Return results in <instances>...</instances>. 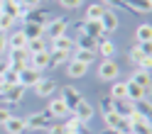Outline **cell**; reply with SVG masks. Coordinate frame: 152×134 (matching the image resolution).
Returning <instances> with one entry per match:
<instances>
[{"label": "cell", "mask_w": 152, "mask_h": 134, "mask_svg": "<svg viewBox=\"0 0 152 134\" xmlns=\"http://www.w3.org/2000/svg\"><path fill=\"white\" fill-rule=\"evenodd\" d=\"M113 5V7H125V5H123V0H103V5Z\"/></svg>", "instance_id": "cell-47"}, {"label": "cell", "mask_w": 152, "mask_h": 134, "mask_svg": "<svg viewBox=\"0 0 152 134\" xmlns=\"http://www.w3.org/2000/svg\"><path fill=\"white\" fill-rule=\"evenodd\" d=\"M106 10H108V7L103 5V3H93V5L86 7V15H83V20H101Z\"/></svg>", "instance_id": "cell-27"}, {"label": "cell", "mask_w": 152, "mask_h": 134, "mask_svg": "<svg viewBox=\"0 0 152 134\" xmlns=\"http://www.w3.org/2000/svg\"><path fill=\"white\" fill-rule=\"evenodd\" d=\"M150 93H145L140 88V85H135L132 81H125V98L128 100H132V102H137V100H145Z\"/></svg>", "instance_id": "cell-17"}, {"label": "cell", "mask_w": 152, "mask_h": 134, "mask_svg": "<svg viewBox=\"0 0 152 134\" xmlns=\"http://www.w3.org/2000/svg\"><path fill=\"white\" fill-rule=\"evenodd\" d=\"M10 117H12V115H10V110H7V107H0V127H3V124L10 120Z\"/></svg>", "instance_id": "cell-42"}, {"label": "cell", "mask_w": 152, "mask_h": 134, "mask_svg": "<svg viewBox=\"0 0 152 134\" xmlns=\"http://www.w3.org/2000/svg\"><path fill=\"white\" fill-rule=\"evenodd\" d=\"M3 83H5V85H17V83H20V73L12 71V68H7V71L3 73Z\"/></svg>", "instance_id": "cell-38"}, {"label": "cell", "mask_w": 152, "mask_h": 134, "mask_svg": "<svg viewBox=\"0 0 152 134\" xmlns=\"http://www.w3.org/2000/svg\"><path fill=\"white\" fill-rule=\"evenodd\" d=\"M20 5L27 7V10H34V7H39V5H42V0H20Z\"/></svg>", "instance_id": "cell-41"}, {"label": "cell", "mask_w": 152, "mask_h": 134, "mask_svg": "<svg viewBox=\"0 0 152 134\" xmlns=\"http://www.w3.org/2000/svg\"><path fill=\"white\" fill-rule=\"evenodd\" d=\"M64 127H66V129H74V132H81V129H86L88 124H86V122H81L74 112H69V120L64 122Z\"/></svg>", "instance_id": "cell-33"}, {"label": "cell", "mask_w": 152, "mask_h": 134, "mask_svg": "<svg viewBox=\"0 0 152 134\" xmlns=\"http://www.w3.org/2000/svg\"><path fill=\"white\" fill-rule=\"evenodd\" d=\"M61 7H66V10H76V7H81L83 0H56Z\"/></svg>", "instance_id": "cell-40"}, {"label": "cell", "mask_w": 152, "mask_h": 134, "mask_svg": "<svg viewBox=\"0 0 152 134\" xmlns=\"http://www.w3.org/2000/svg\"><path fill=\"white\" fill-rule=\"evenodd\" d=\"M113 105H115V100H113L110 95H101V110H103V115L113 112Z\"/></svg>", "instance_id": "cell-39"}, {"label": "cell", "mask_w": 152, "mask_h": 134, "mask_svg": "<svg viewBox=\"0 0 152 134\" xmlns=\"http://www.w3.org/2000/svg\"><path fill=\"white\" fill-rule=\"evenodd\" d=\"M27 46V37L22 30H15L12 34H7V49H25Z\"/></svg>", "instance_id": "cell-20"}, {"label": "cell", "mask_w": 152, "mask_h": 134, "mask_svg": "<svg viewBox=\"0 0 152 134\" xmlns=\"http://www.w3.org/2000/svg\"><path fill=\"white\" fill-rule=\"evenodd\" d=\"M3 15L12 17V20H17V22H22L25 15H27V7L20 5V0H3Z\"/></svg>", "instance_id": "cell-5"}, {"label": "cell", "mask_w": 152, "mask_h": 134, "mask_svg": "<svg viewBox=\"0 0 152 134\" xmlns=\"http://www.w3.org/2000/svg\"><path fill=\"white\" fill-rule=\"evenodd\" d=\"M74 115H76V117H79L81 122H86V124H88V122L93 120V105H91L86 98H83V100L74 107Z\"/></svg>", "instance_id": "cell-14"}, {"label": "cell", "mask_w": 152, "mask_h": 134, "mask_svg": "<svg viewBox=\"0 0 152 134\" xmlns=\"http://www.w3.org/2000/svg\"><path fill=\"white\" fill-rule=\"evenodd\" d=\"M0 12H3V0H0Z\"/></svg>", "instance_id": "cell-52"}, {"label": "cell", "mask_w": 152, "mask_h": 134, "mask_svg": "<svg viewBox=\"0 0 152 134\" xmlns=\"http://www.w3.org/2000/svg\"><path fill=\"white\" fill-rule=\"evenodd\" d=\"M71 59L81 61V63H86V66H91V63H93V59H96V51H86V49H74V51H71Z\"/></svg>", "instance_id": "cell-30"}, {"label": "cell", "mask_w": 152, "mask_h": 134, "mask_svg": "<svg viewBox=\"0 0 152 134\" xmlns=\"http://www.w3.org/2000/svg\"><path fill=\"white\" fill-rule=\"evenodd\" d=\"M130 61L135 63L140 71H150V66H152L150 54H145V51L140 49V46H132V49H130Z\"/></svg>", "instance_id": "cell-8"}, {"label": "cell", "mask_w": 152, "mask_h": 134, "mask_svg": "<svg viewBox=\"0 0 152 134\" xmlns=\"http://www.w3.org/2000/svg\"><path fill=\"white\" fill-rule=\"evenodd\" d=\"M74 30H76V34H83V30H86V27H83V20H81V22H76V24H74Z\"/></svg>", "instance_id": "cell-48"}, {"label": "cell", "mask_w": 152, "mask_h": 134, "mask_svg": "<svg viewBox=\"0 0 152 134\" xmlns=\"http://www.w3.org/2000/svg\"><path fill=\"white\" fill-rule=\"evenodd\" d=\"M96 51H98V56H103V59H113V56H115V44H113L110 39H101L96 44Z\"/></svg>", "instance_id": "cell-23"}, {"label": "cell", "mask_w": 152, "mask_h": 134, "mask_svg": "<svg viewBox=\"0 0 152 134\" xmlns=\"http://www.w3.org/2000/svg\"><path fill=\"white\" fill-rule=\"evenodd\" d=\"M52 49H56V51H74L76 49V42H74V37H69V34H64V37H56V39H52Z\"/></svg>", "instance_id": "cell-16"}, {"label": "cell", "mask_w": 152, "mask_h": 134, "mask_svg": "<svg viewBox=\"0 0 152 134\" xmlns=\"http://www.w3.org/2000/svg\"><path fill=\"white\" fill-rule=\"evenodd\" d=\"M69 34V22L64 20V17H52L49 22L44 27V39L49 37V39H56V37H64Z\"/></svg>", "instance_id": "cell-4"}, {"label": "cell", "mask_w": 152, "mask_h": 134, "mask_svg": "<svg viewBox=\"0 0 152 134\" xmlns=\"http://www.w3.org/2000/svg\"><path fill=\"white\" fill-rule=\"evenodd\" d=\"M113 112H118L120 117H130V115L135 112V102L128 100V98H120V100H115V105H113Z\"/></svg>", "instance_id": "cell-19"}, {"label": "cell", "mask_w": 152, "mask_h": 134, "mask_svg": "<svg viewBox=\"0 0 152 134\" xmlns=\"http://www.w3.org/2000/svg\"><path fill=\"white\" fill-rule=\"evenodd\" d=\"M59 98L66 102V107H69V112H74V107L79 105L81 100H83V95H81V90L79 88H74V85H66V88L61 90V95Z\"/></svg>", "instance_id": "cell-6"}, {"label": "cell", "mask_w": 152, "mask_h": 134, "mask_svg": "<svg viewBox=\"0 0 152 134\" xmlns=\"http://www.w3.org/2000/svg\"><path fill=\"white\" fill-rule=\"evenodd\" d=\"M83 34H88V37H93L96 42H101V39H108V32L101 27V22L98 20H83Z\"/></svg>", "instance_id": "cell-11"}, {"label": "cell", "mask_w": 152, "mask_h": 134, "mask_svg": "<svg viewBox=\"0 0 152 134\" xmlns=\"http://www.w3.org/2000/svg\"><path fill=\"white\" fill-rule=\"evenodd\" d=\"M30 66L37 71H44L49 68V51H42V54H32L30 56Z\"/></svg>", "instance_id": "cell-22"}, {"label": "cell", "mask_w": 152, "mask_h": 134, "mask_svg": "<svg viewBox=\"0 0 152 134\" xmlns=\"http://www.w3.org/2000/svg\"><path fill=\"white\" fill-rule=\"evenodd\" d=\"M123 5H125V7H132L135 12H150V7H152L150 0H123Z\"/></svg>", "instance_id": "cell-31"}, {"label": "cell", "mask_w": 152, "mask_h": 134, "mask_svg": "<svg viewBox=\"0 0 152 134\" xmlns=\"http://www.w3.org/2000/svg\"><path fill=\"white\" fill-rule=\"evenodd\" d=\"M25 124L30 129H34V132H47L52 127V115L47 112V110H42V112H32L30 117L25 120Z\"/></svg>", "instance_id": "cell-3"}, {"label": "cell", "mask_w": 152, "mask_h": 134, "mask_svg": "<svg viewBox=\"0 0 152 134\" xmlns=\"http://www.w3.org/2000/svg\"><path fill=\"white\" fill-rule=\"evenodd\" d=\"M49 20H52L49 10H44V7H34V10H27V15H25L22 22H34V24L47 27V22H49Z\"/></svg>", "instance_id": "cell-10"}, {"label": "cell", "mask_w": 152, "mask_h": 134, "mask_svg": "<svg viewBox=\"0 0 152 134\" xmlns=\"http://www.w3.org/2000/svg\"><path fill=\"white\" fill-rule=\"evenodd\" d=\"M42 78H44L42 71L32 68V66H27L25 71H20V85H22V88H34V85L39 83Z\"/></svg>", "instance_id": "cell-7"}, {"label": "cell", "mask_w": 152, "mask_h": 134, "mask_svg": "<svg viewBox=\"0 0 152 134\" xmlns=\"http://www.w3.org/2000/svg\"><path fill=\"white\" fill-rule=\"evenodd\" d=\"M110 98L113 100H120V98H125V81H113V85H110Z\"/></svg>", "instance_id": "cell-34"}, {"label": "cell", "mask_w": 152, "mask_h": 134, "mask_svg": "<svg viewBox=\"0 0 152 134\" xmlns=\"http://www.w3.org/2000/svg\"><path fill=\"white\" fill-rule=\"evenodd\" d=\"M137 46H140L145 54H152V42H137Z\"/></svg>", "instance_id": "cell-45"}, {"label": "cell", "mask_w": 152, "mask_h": 134, "mask_svg": "<svg viewBox=\"0 0 152 134\" xmlns=\"http://www.w3.org/2000/svg\"><path fill=\"white\" fill-rule=\"evenodd\" d=\"M30 54H42V51H49L47 46V39L44 37H37V39H27V46H25Z\"/></svg>", "instance_id": "cell-24"}, {"label": "cell", "mask_w": 152, "mask_h": 134, "mask_svg": "<svg viewBox=\"0 0 152 134\" xmlns=\"http://www.w3.org/2000/svg\"><path fill=\"white\" fill-rule=\"evenodd\" d=\"M3 127L7 129V134H22V132L27 129V124H25V120H22V117H15V115H12V117L7 120Z\"/></svg>", "instance_id": "cell-21"}, {"label": "cell", "mask_w": 152, "mask_h": 134, "mask_svg": "<svg viewBox=\"0 0 152 134\" xmlns=\"http://www.w3.org/2000/svg\"><path fill=\"white\" fill-rule=\"evenodd\" d=\"M132 83L140 85L145 93H150V71H137L135 76H132Z\"/></svg>", "instance_id": "cell-32"}, {"label": "cell", "mask_w": 152, "mask_h": 134, "mask_svg": "<svg viewBox=\"0 0 152 134\" xmlns=\"http://www.w3.org/2000/svg\"><path fill=\"white\" fill-rule=\"evenodd\" d=\"M5 51H7V34L0 32V56H3Z\"/></svg>", "instance_id": "cell-43"}, {"label": "cell", "mask_w": 152, "mask_h": 134, "mask_svg": "<svg viewBox=\"0 0 152 134\" xmlns=\"http://www.w3.org/2000/svg\"><path fill=\"white\" fill-rule=\"evenodd\" d=\"M98 134H118L115 129H103V132H98Z\"/></svg>", "instance_id": "cell-49"}, {"label": "cell", "mask_w": 152, "mask_h": 134, "mask_svg": "<svg viewBox=\"0 0 152 134\" xmlns=\"http://www.w3.org/2000/svg\"><path fill=\"white\" fill-rule=\"evenodd\" d=\"M54 90H56V81H52V78H42L34 85V95L37 98H49V95H54Z\"/></svg>", "instance_id": "cell-15"}, {"label": "cell", "mask_w": 152, "mask_h": 134, "mask_svg": "<svg viewBox=\"0 0 152 134\" xmlns=\"http://www.w3.org/2000/svg\"><path fill=\"white\" fill-rule=\"evenodd\" d=\"M79 134H93V132H88V127H86V129H81Z\"/></svg>", "instance_id": "cell-51"}, {"label": "cell", "mask_w": 152, "mask_h": 134, "mask_svg": "<svg viewBox=\"0 0 152 134\" xmlns=\"http://www.w3.org/2000/svg\"><path fill=\"white\" fill-rule=\"evenodd\" d=\"M3 90H5V83H3V78H0V95H3Z\"/></svg>", "instance_id": "cell-50"}, {"label": "cell", "mask_w": 152, "mask_h": 134, "mask_svg": "<svg viewBox=\"0 0 152 134\" xmlns=\"http://www.w3.org/2000/svg\"><path fill=\"white\" fill-rule=\"evenodd\" d=\"M98 22H101V27H103V30H106L108 34L118 30V15H115V12H113V10H110V7H108V10H106V12H103V17H101V20H98Z\"/></svg>", "instance_id": "cell-18"}, {"label": "cell", "mask_w": 152, "mask_h": 134, "mask_svg": "<svg viewBox=\"0 0 152 134\" xmlns=\"http://www.w3.org/2000/svg\"><path fill=\"white\" fill-rule=\"evenodd\" d=\"M118 76H120V66H118L115 59H103L98 63V78L101 81L113 83V81H118Z\"/></svg>", "instance_id": "cell-2"}, {"label": "cell", "mask_w": 152, "mask_h": 134, "mask_svg": "<svg viewBox=\"0 0 152 134\" xmlns=\"http://www.w3.org/2000/svg\"><path fill=\"white\" fill-rule=\"evenodd\" d=\"M25 90H27V88H22L20 83H17V85H5V90H3L0 98H5L10 105H20L22 98H25Z\"/></svg>", "instance_id": "cell-9"}, {"label": "cell", "mask_w": 152, "mask_h": 134, "mask_svg": "<svg viewBox=\"0 0 152 134\" xmlns=\"http://www.w3.org/2000/svg\"><path fill=\"white\" fill-rule=\"evenodd\" d=\"M120 122V115L118 112H106L103 115V124H106V129H115Z\"/></svg>", "instance_id": "cell-36"}, {"label": "cell", "mask_w": 152, "mask_h": 134, "mask_svg": "<svg viewBox=\"0 0 152 134\" xmlns=\"http://www.w3.org/2000/svg\"><path fill=\"white\" fill-rule=\"evenodd\" d=\"M44 110L49 112L52 117H66V115H69V107H66V102L61 98H49V105H47Z\"/></svg>", "instance_id": "cell-12"}, {"label": "cell", "mask_w": 152, "mask_h": 134, "mask_svg": "<svg viewBox=\"0 0 152 134\" xmlns=\"http://www.w3.org/2000/svg\"><path fill=\"white\" fill-rule=\"evenodd\" d=\"M47 132H49V134H64V124H52Z\"/></svg>", "instance_id": "cell-44"}, {"label": "cell", "mask_w": 152, "mask_h": 134, "mask_svg": "<svg viewBox=\"0 0 152 134\" xmlns=\"http://www.w3.org/2000/svg\"><path fill=\"white\" fill-rule=\"evenodd\" d=\"M10 68V66H7V59H0V78H3V73Z\"/></svg>", "instance_id": "cell-46"}, {"label": "cell", "mask_w": 152, "mask_h": 134, "mask_svg": "<svg viewBox=\"0 0 152 134\" xmlns=\"http://www.w3.org/2000/svg\"><path fill=\"white\" fill-rule=\"evenodd\" d=\"M64 66H66V76H71V78H83V76L88 73V66L76 61V59H69Z\"/></svg>", "instance_id": "cell-13"}, {"label": "cell", "mask_w": 152, "mask_h": 134, "mask_svg": "<svg viewBox=\"0 0 152 134\" xmlns=\"http://www.w3.org/2000/svg\"><path fill=\"white\" fill-rule=\"evenodd\" d=\"M130 132L132 134H152V124H150V117H142L137 122L130 124Z\"/></svg>", "instance_id": "cell-29"}, {"label": "cell", "mask_w": 152, "mask_h": 134, "mask_svg": "<svg viewBox=\"0 0 152 134\" xmlns=\"http://www.w3.org/2000/svg\"><path fill=\"white\" fill-rule=\"evenodd\" d=\"M74 42H76V49H86V51H96V39L88 34H79V37H74Z\"/></svg>", "instance_id": "cell-26"}, {"label": "cell", "mask_w": 152, "mask_h": 134, "mask_svg": "<svg viewBox=\"0 0 152 134\" xmlns=\"http://www.w3.org/2000/svg\"><path fill=\"white\" fill-rule=\"evenodd\" d=\"M69 59H71L69 51H56V49H52V51H49V68H54V66H61V63H66Z\"/></svg>", "instance_id": "cell-28"}, {"label": "cell", "mask_w": 152, "mask_h": 134, "mask_svg": "<svg viewBox=\"0 0 152 134\" xmlns=\"http://www.w3.org/2000/svg\"><path fill=\"white\" fill-rule=\"evenodd\" d=\"M15 24H17V20H12V17H7V15L0 12V32H3V34H10V30Z\"/></svg>", "instance_id": "cell-35"}, {"label": "cell", "mask_w": 152, "mask_h": 134, "mask_svg": "<svg viewBox=\"0 0 152 134\" xmlns=\"http://www.w3.org/2000/svg\"><path fill=\"white\" fill-rule=\"evenodd\" d=\"M7 51H10V56H7V66H10L12 71L20 73V71H25L27 66H30V56L32 54L27 49H7Z\"/></svg>", "instance_id": "cell-1"}, {"label": "cell", "mask_w": 152, "mask_h": 134, "mask_svg": "<svg viewBox=\"0 0 152 134\" xmlns=\"http://www.w3.org/2000/svg\"><path fill=\"white\" fill-rule=\"evenodd\" d=\"M22 32L27 39H37V37H44V27L34 22H22Z\"/></svg>", "instance_id": "cell-25"}, {"label": "cell", "mask_w": 152, "mask_h": 134, "mask_svg": "<svg viewBox=\"0 0 152 134\" xmlns=\"http://www.w3.org/2000/svg\"><path fill=\"white\" fill-rule=\"evenodd\" d=\"M137 42H152V27L150 24H140L137 27Z\"/></svg>", "instance_id": "cell-37"}]
</instances>
